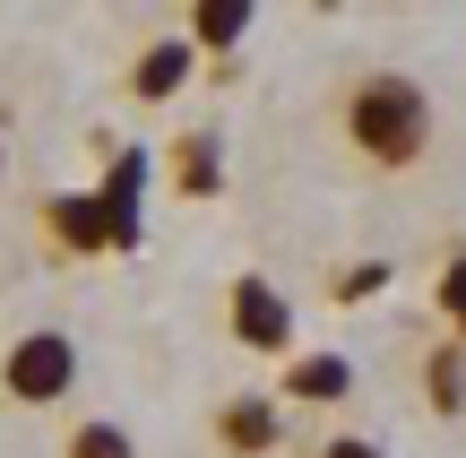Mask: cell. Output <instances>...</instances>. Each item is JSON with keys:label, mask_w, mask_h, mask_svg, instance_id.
Segmentation results:
<instances>
[{"label": "cell", "mask_w": 466, "mask_h": 458, "mask_svg": "<svg viewBox=\"0 0 466 458\" xmlns=\"http://www.w3.org/2000/svg\"><path fill=\"white\" fill-rule=\"evenodd\" d=\"M69 458H138V450H130L121 424H78V433H69Z\"/></svg>", "instance_id": "12"}, {"label": "cell", "mask_w": 466, "mask_h": 458, "mask_svg": "<svg viewBox=\"0 0 466 458\" xmlns=\"http://www.w3.org/2000/svg\"><path fill=\"white\" fill-rule=\"evenodd\" d=\"M233 338H242L250 355H285V346H294V303H285L268 277H242V286H233Z\"/></svg>", "instance_id": "4"}, {"label": "cell", "mask_w": 466, "mask_h": 458, "mask_svg": "<svg viewBox=\"0 0 466 458\" xmlns=\"http://www.w3.org/2000/svg\"><path fill=\"white\" fill-rule=\"evenodd\" d=\"M250 26H259L250 0H199V9H190V44H208V52H233Z\"/></svg>", "instance_id": "9"}, {"label": "cell", "mask_w": 466, "mask_h": 458, "mask_svg": "<svg viewBox=\"0 0 466 458\" xmlns=\"http://www.w3.org/2000/svg\"><path fill=\"white\" fill-rule=\"evenodd\" d=\"M147 182H156V156L147 148H121L113 165H104V217H113V251H138L147 242Z\"/></svg>", "instance_id": "3"}, {"label": "cell", "mask_w": 466, "mask_h": 458, "mask_svg": "<svg viewBox=\"0 0 466 458\" xmlns=\"http://www.w3.org/2000/svg\"><path fill=\"white\" fill-rule=\"evenodd\" d=\"M346 138L380 173L423 165V156H432V96H423V78H406V69H371V78H354L346 87Z\"/></svg>", "instance_id": "1"}, {"label": "cell", "mask_w": 466, "mask_h": 458, "mask_svg": "<svg viewBox=\"0 0 466 458\" xmlns=\"http://www.w3.org/2000/svg\"><path fill=\"white\" fill-rule=\"evenodd\" d=\"M441 321H450L458 346H466V242L450 251V269H441Z\"/></svg>", "instance_id": "13"}, {"label": "cell", "mask_w": 466, "mask_h": 458, "mask_svg": "<svg viewBox=\"0 0 466 458\" xmlns=\"http://www.w3.org/2000/svg\"><path fill=\"white\" fill-rule=\"evenodd\" d=\"M0 173H9V148H0Z\"/></svg>", "instance_id": "15"}, {"label": "cell", "mask_w": 466, "mask_h": 458, "mask_svg": "<svg viewBox=\"0 0 466 458\" xmlns=\"http://www.w3.org/2000/svg\"><path fill=\"white\" fill-rule=\"evenodd\" d=\"M69 381H78V346H69L61 329H35V338H17L9 363H0V390H9L17 407H52Z\"/></svg>", "instance_id": "2"}, {"label": "cell", "mask_w": 466, "mask_h": 458, "mask_svg": "<svg viewBox=\"0 0 466 458\" xmlns=\"http://www.w3.org/2000/svg\"><path fill=\"white\" fill-rule=\"evenodd\" d=\"M346 390H354V363L346 355H294V363H285V398H302V407H337Z\"/></svg>", "instance_id": "7"}, {"label": "cell", "mask_w": 466, "mask_h": 458, "mask_svg": "<svg viewBox=\"0 0 466 458\" xmlns=\"http://www.w3.org/2000/svg\"><path fill=\"white\" fill-rule=\"evenodd\" d=\"M432 407L441 415L466 407V346H441V355H432Z\"/></svg>", "instance_id": "11"}, {"label": "cell", "mask_w": 466, "mask_h": 458, "mask_svg": "<svg viewBox=\"0 0 466 458\" xmlns=\"http://www.w3.org/2000/svg\"><path fill=\"white\" fill-rule=\"evenodd\" d=\"M217 433H225L233 458H268L277 450V398H233V407L217 415Z\"/></svg>", "instance_id": "8"}, {"label": "cell", "mask_w": 466, "mask_h": 458, "mask_svg": "<svg viewBox=\"0 0 466 458\" xmlns=\"http://www.w3.org/2000/svg\"><path fill=\"white\" fill-rule=\"evenodd\" d=\"M217 173H225V148H217V130H182L173 138V190H190V199H217Z\"/></svg>", "instance_id": "6"}, {"label": "cell", "mask_w": 466, "mask_h": 458, "mask_svg": "<svg viewBox=\"0 0 466 458\" xmlns=\"http://www.w3.org/2000/svg\"><path fill=\"white\" fill-rule=\"evenodd\" d=\"M44 225L69 242V251H86V260H96V251H113V217H104V199H96V190H69V199H52V208H44Z\"/></svg>", "instance_id": "5"}, {"label": "cell", "mask_w": 466, "mask_h": 458, "mask_svg": "<svg viewBox=\"0 0 466 458\" xmlns=\"http://www.w3.org/2000/svg\"><path fill=\"white\" fill-rule=\"evenodd\" d=\"M319 458H389L380 442H354V433H346V442H319Z\"/></svg>", "instance_id": "14"}, {"label": "cell", "mask_w": 466, "mask_h": 458, "mask_svg": "<svg viewBox=\"0 0 466 458\" xmlns=\"http://www.w3.org/2000/svg\"><path fill=\"white\" fill-rule=\"evenodd\" d=\"M190 61H199V44H147V61L130 69V87H138V104H165L173 87L190 78Z\"/></svg>", "instance_id": "10"}]
</instances>
